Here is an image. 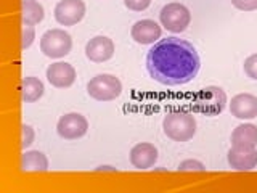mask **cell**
<instances>
[{"instance_id": "1", "label": "cell", "mask_w": 257, "mask_h": 193, "mask_svg": "<svg viewBox=\"0 0 257 193\" xmlns=\"http://www.w3.org/2000/svg\"><path fill=\"white\" fill-rule=\"evenodd\" d=\"M199 55L188 40L161 39L147 53V69L156 82L175 87L191 82L199 72Z\"/></svg>"}, {"instance_id": "2", "label": "cell", "mask_w": 257, "mask_h": 193, "mask_svg": "<svg viewBox=\"0 0 257 193\" xmlns=\"http://www.w3.org/2000/svg\"><path fill=\"white\" fill-rule=\"evenodd\" d=\"M164 134L174 142H188L196 134V119L188 111H169L163 121Z\"/></svg>"}, {"instance_id": "3", "label": "cell", "mask_w": 257, "mask_h": 193, "mask_svg": "<svg viewBox=\"0 0 257 193\" xmlns=\"http://www.w3.org/2000/svg\"><path fill=\"white\" fill-rule=\"evenodd\" d=\"M193 107L206 116H217L227 107V93L217 85H207L193 96Z\"/></svg>"}, {"instance_id": "4", "label": "cell", "mask_w": 257, "mask_h": 193, "mask_svg": "<svg viewBox=\"0 0 257 193\" xmlns=\"http://www.w3.org/2000/svg\"><path fill=\"white\" fill-rule=\"evenodd\" d=\"M72 39L63 29H48L40 37V52L48 58H63L71 52Z\"/></svg>"}, {"instance_id": "5", "label": "cell", "mask_w": 257, "mask_h": 193, "mask_svg": "<svg viewBox=\"0 0 257 193\" xmlns=\"http://www.w3.org/2000/svg\"><path fill=\"white\" fill-rule=\"evenodd\" d=\"M87 92L98 102H111L116 100L122 92V84L112 74H98L88 80Z\"/></svg>"}, {"instance_id": "6", "label": "cell", "mask_w": 257, "mask_h": 193, "mask_svg": "<svg viewBox=\"0 0 257 193\" xmlns=\"http://www.w3.org/2000/svg\"><path fill=\"white\" fill-rule=\"evenodd\" d=\"M159 21L161 24L171 32H183L190 26L191 13L183 4H167L159 12Z\"/></svg>"}, {"instance_id": "7", "label": "cell", "mask_w": 257, "mask_h": 193, "mask_svg": "<svg viewBox=\"0 0 257 193\" xmlns=\"http://www.w3.org/2000/svg\"><path fill=\"white\" fill-rule=\"evenodd\" d=\"M88 131V121L79 113H68L60 118L56 132L64 140H77Z\"/></svg>"}, {"instance_id": "8", "label": "cell", "mask_w": 257, "mask_h": 193, "mask_svg": "<svg viewBox=\"0 0 257 193\" xmlns=\"http://www.w3.org/2000/svg\"><path fill=\"white\" fill-rule=\"evenodd\" d=\"M55 20L61 26H74L85 15V4L82 0H60L55 7Z\"/></svg>"}, {"instance_id": "9", "label": "cell", "mask_w": 257, "mask_h": 193, "mask_svg": "<svg viewBox=\"0 0 257 193\" xmlns=\"http://www.w3.org/2000/svg\"><path fill=\"white\" fill-rule=\"evenodd\" d=\"M228 164L235 171H252L257 166V150L255 147H239L233 145L228 151Z\"/></svg>"}, {"instance_id": "10", "label": "cell", "mask_w": 257, "mask_h": 193, "mask_svg": "<svg viewBox=\"0 0 257 193\" xmlns=\"http://www.w3.org/2000/svg\"><path fill=\"white\" fill-rule=\"evenodd\" d=\"M47 79L56 88H68L76 80V69L69 63L56 61L47 68Z\"/></svg>"}, {"instance_id": "11", "label": "cell", "mask_w": 257, "mask_h": 193, "mask_svg": "<svg viewBox=\"0 0 257 193\" xmlns=\"http://www.w3.org/2000/svg\"><path fill=\"white\" fill-rule=\"evenodd\" d=\"M87 58L93 63H104L114 55V42L106 36H96L85 45Z\"/></svg>"}, {"instance_id": "12", "label": "cell", "mask_w": 257, "mask_h": 193, "mask_svg": "<svg viewBox=\"0 0 257 193\" xmlns=\"http://www.w3.org/2000/svg\"><path fill=\"white\" fill-rule=\"evenodd\" d=\"M230 113L236 119L257 118V96L252 93H238L230 102Z\"/></svg>"}, {"instance_id": "13", "label": "cell", "mask_w": 257, "mask_h": 193, "mask_svg": "<svg viewBox=\"0 0 257 193\" xmlns=\"http://www.w3.org/2000/svg\"><path fill=\"white\" fill-rule=\"evenodd\" d=\"M161 34H163V29H161L159 24L153 20L137 21L131 31L132 39L137 44H142V45L155 44L158 39H161Z\"/></svg>"}, {"instance_id": "14", "label": "cell", "mask_w": 257, "mask_h": 193, "mask_svg": "<svg viewBox=\"0 0 257 193\" xmlns=\"http://www.w3.org/2000/svg\"><path fill=\"white\" fill-rule=\"evenodd\" d=\"M158 161V148L153 143H137L131 150V163L137 169H150Z\"/></svg>"}, {"instance_id": "15", "label": "cell", "mask_w": 257, "mask_h": 193, "mask_svg": "<svg viewBox=\"0 0 257 193\" xmlns=\"http://www.w3.org/2000/svg\"><path fill=\"white\" fill-rule=\"evenodd\" d=\"M231 145L239 147H257V126L254 124H239L231 132Z\"/></svg>"}, {"instance_id": "16", "label": "cell", "mask_w": 257, "mask_h": 193, "mask_svg": "<svg viewBox=\"0 0 257 193\" xmlns=\"http://www.w3.org/2000/svg\"><path fill=\"white\" fill-rule=\"evenodd\" d=\"M44 84L37 77H23L21 80V99L24 103H34L44 95Z\"/></svg>"}, {"instance_id": "17", "label": "cell", "mask_w": 257, "mask_h": 193, "mask_svg": "<svg viewBox=\"0 0 257 193\" xmlns=\"http://www.w3.org/2000/svg\"><path fill=\"white\" fill-rule=\"evenodd\" d=\"M21 171H48V159L42 151H24L21 156Z\"/></svg>"}, {"instance_id": "18", "label": "cell", "mask_w": 257, "mask_h": 193, "mask_svg": "<svg viewBox=\"0 0 257 193\" xmlns=\"http://www.w3.org/2000/svg\"><path fill=\"white\" fill-rule=\"evenodd\" d=\"M21 15L23 24H39L44 20V7L37 0H23L21 2Z\"/></svg>"}, {"instance_id": "19", "label": "cell", "mask_w": 257, "mask_h": 193, "mask_svg": "<svg viewBox=\"0 0 257 193\" xmlns=\"http://www.w3.org/2000/svg\"><path fill=\"white\" fill-rule=\"evenodd\" d=\"M21 48L23 50H26V48H29L32 45V42H34L36 39V29L32 24H24L23 26V37H21Z\"/></svg>"}, {"instance_id": "20", "label": "cell", "mask_w": 257, "mask_h": 193, "mask_svg": "<svg viewBox=\"0 0 257 193\" xmlns=\"http://www.w3.org/2000/svg\"><path fill=\"white\" fill-rule=\"evenodd\" d=\"M243 69L246 72V76L252 80H257V53L247 56L244 60V64H243Z\"/></svg>"}, {"instance_id": "21", "label": "cell", "mask_w": 257, "mask_h": 193, "mask_svg": "<svg viewBox=\"0 0 257 193\" xmlns=\"http://www.w3.org/2000/svg\"><path fill=\"white\" fill-rule=\"evenodd\" d=\"M179 171H206V166L196 159H185L179 164Z\"/></svg>"}, {"instance_id": "22", "label": "cell", "mask_w": 257, "mask_h": 193, "mask_svg": "<svg viewBox=\"0 0 257 193\" xmlns=\"http://www.w3.org/2000/svg\"><path fill=\"white\" fill-rule=\"evenodd\" d=\"M23 129V139H21V148L23 150H26L29 145L34 142V137H36V132H34V129H32L31 126L28 124H23L21 126Z\"/></svg>"}, {"instance_id": "23", "label": "cell", "mask_w": 257, "mask_h": 193, "mask_svg": "<svg viewBox=\"0 0 257 193\" xmlns=\"http://www.w3.org/2000/svg\"><path fill=\"white\" fill-rule=\"evenodd\" d=\"M151 0H124V5L132 12H143L150 7Z\"/></svg>"}, {"instance_id": "24", "label": "cell", "mask_w": 257, "mask_h": 193, "mask_svg": "<svg viewBox=\"0 0 257 193\" xmlns=\"http://www.w3.org/2000/svg\"><path fill=\"white\" fill-rule=\"evenodd\" d=\"M235 8L241 12H254L257 10V0H231Z\"/></svg>"}]
</instances>
